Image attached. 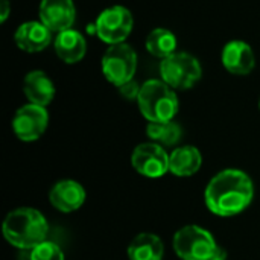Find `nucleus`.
<instances>
[{
	"instance_id": "4be33fe9",
	"label": "nucleus",
	"mask_w": 260,
	"mask_h": 260,
	"mask_svg": "<svg viewBox=\"0 0 260 260\" xmlns=\"http://www.w3.org/2000/svg\"><path fill=\"white\" fill-rule=\"evenodd\" d=\"M8 15H9V2L0 0V20H2V23L6 21Z\"/></svg>"
},
{
	"instance_id": "dca6fc26",
	"label": "nucleus",
	"mask_w": 260,
	"mask_h": 260,
	"mask_svg": "<svg viewBox=\"0 0 260 260\" xmlns=\"http://www.w3.org/2000/svg\"><path fill=\"white\" fill-rule=\"evenodd\" d=\"M55 52L58 58L67 64L79 62L87 52V43L84 35L73 29L59 32L55 38Z\"/></svg>"
},
{
	"instance_id": "39448f33",
	"label": "nucleus",
	"mask_w": 260,
	"mask_h": 260,
	"mask_svg": "<svg viewBox=\"0 0 260 260\" xmlns=\"http://www.w3.org/2000/svg\"><path fill=\"white\" fill-rule=\"evenodd\" d=\"M203 75L200 61L187 52H175L161 59L160 76L174 90L192 88Z\"/></svg>"
},
{
	"instance_id": "f8f14e48",
	"label": "nucleus",
	"mask_w": 260,
	"mask_h": 260,
	"mask_svg": "<svg viewBox=\"0 0 260 260\" xmlns=\"http://www.w3.org/2000/svg\"><path fill=\"white\" fill-rule=\"evenodd\" d=\"M222 64L232 75H248L256 67V56L251 46L245 41L235 40L225 44L222 50Z\"/></svg>"
},
{
	"instance_id": "f3484780",
	"label": "nucleus",
	"mask_w": 260,
	"mask_h": 260,
	"mask_svg": "<svg viewBox=\"0 0 260 260\" xmlns=\"http://www.w3.org/2000/svg\"><path fill=\"white\" fill-rule=\"evenodd\" d=\"M126 254L129 260H163L165 244L154 233H139L129 242Z\"/></svg>"
},
{
	"instance_id": "6ab92c4d",
	"label": "nucleus",
	"mask_w": 260,
	"mask_h": 260,
	"mask_svg": "<svg viewBox=\"0 0 260 260\" xmlns=\"http://www.w3.org/2000/svg\"><path fill=\"white\" fill-rule=\"evenodd\" d=\"M146 50L155 56V58H168L172 53L177 52V38L174 35V32L163 29V27H157L154 30L149 32V35L146 37Z\"/></svg>"
},
{
	"instance_id": "20e7f679",
	"label": "nucleus",
	"mask_w": 260,
	"mask_h": 260,
	"mask_svg": "<svg viewBox=\"0 0 260 260\" xmlns=\"http://www.w3.org/2000/svg\"><path fill=\"white\" fill-rule=\"evenodd\" d=\"M172 247L181 260H210L222 250L213 235L197 224H189L177 230Z\"/></svg>"
},
{
	"instance_id": "9d476101",
	"label": "nucleus",
	"mask_w": 260,
	"mask_h": 260,
	"mask_svg": "<svg viewBox=\"0 0 260 260\" xmlns=\"http://www.w3.org/2000/svg\"><path fill=\"white\" fill-rule=\"evenodd\" d=\"M87 200V192L84 186L75 180H59L56 181L50 192V204L61 213H72L79 210Z\"/></svg>"
},
{
	"instance_id": "2eb2a0df",
	"label": "nucleus",
	"mask_w": 260,
	"mask_h": 260,
	"mask_svg": "<svg viewBox=\"0 0 260 260\" xmlns=\"http://www.w3.org/2000/svg\"><path fill=\"white\" fill-rule=\"evenodd\" d=\"M23 91L29 104L47 107L55 98V85L52 79L41 70H32L24 76Z\"/></svg>"
},
{
	"instance_id": "f03ea898",
	"label": "nucleus",
	"mask_w": 260,
	"mask_h": 260,
	"mask_svg": "<svg viewBox=\"0 0 260 260\" xmlns=\"http://www.w3.org/2000/svg\"><path fill=\"white\" fill-rule=\"evenodd\" d=\"M2 232L9 245L30 251L47 241L49 224L40 210L34 207H18L6 215Z\"/></svg>"
},
{
	"instance_id": "f257e3e1",
	"label": "nucleus",
	"mask_w": 260,
	"mask_h": 260,
	"mask_svg": "<svg viewBox=\"0 0 260 260\" xmlns=\"http://www.w3.org/2000/svg\"><path fill=\"white\" fill-rule=\"evenodd\" d=\"M254 200V183L241 169H224L212 177L204 189L209 212L219 218H232L245 212Z\"/></svg>"
},
{
	"instance_id": "a211bd4d",
	"label": "nucleus",
	"mask_w": 260,
	"mask_h": 260,
	"mask_svg": "<svg viewBox=\"0 0 260 260\" xmlns=\"http://www.w3.org/2000/svg\"><path fill=\"white\" fill-rule=\"evenodd\" d=\"M146 136L149 137L151 142L168 148V146H175L181 137H183V129L175 120L169 122H149L146 126Z\"/></svg>"
},
{
	"instance_id": "ddd939ff",
	"label": "nucleus",
	"mask_w": 260,
	"mask_h": 260,
	"mask_svg": "<svg viewBox=\"0 0 260 260\" xmlns=\"http://www.w3.org/2000/svg\"><path fill=\"white\" fill-rule=\"evenodd\" d=\"M15 44L29 53L44 50L52 41V30L41 21H26L18 26L14 35Z\"/></svg>"
},
{
	"instance_id": "4468645a",
	"label": "nucleus",
	"mask_w": 260,
	"mask_h": 260,
	"mask_svg": "<svg viewBox=\"0 0 260 260\" xmlns=\"http://www.w3.org/2000/svg\"><path fill=\"white\" fill-rule=\"evenodd\" d=\"M203 166V155L197 146L183 145L169 155V172L178 178L193 177Z\"/></svg>"
},
{
	"instance_id": "412c9836",
	"label": "nucleus",
	"mask_w": 260,
	"mask_h": 260,
	"mask_svg": "<svg viewBox=\"0 0 260 260\" xmlns=\"http://www.w3.org/2000/svg\"><path fill=\"white\" fill-rule=\"evenodd\" d=\"M140 88H142V85H139L136 81H129L119 87V93L122 94V98H125L128 101H134V99L137 101V98L140 94Z\"/></svg>"
},
{
	"instance_id": "9b49d317",
	"label": "nucleus",
	"mask_w": 260,
	"mask_h": 260,
	"mask_svg": "<svg viewBox=\"0 0 260 260\" xmlns=\"http://www.w3.org/2000/svg\"><path fill=\"white\" fill-rule=\"evenodd\" d=\"M76 11L72 0H41L40 20L52 32H62L72 29Z\"/></svg>"
},
{
	"instance_id": "423d86ee",
	"label": "nucleus",
	"mask_w": 260,
	"mask_h": 260,
	"mask_svg": "<svg viewBox=\"0 0 260 260\" xmlns=\"http://www.w3.org/2000/svg\"><path fill=\"white\" fill-rule=\"evenodd\" d=\"M137 70V53L126 43L113 44L102 56V73L117 88L133 81Z\"/></svg>"
},
{
	"instance_id": "1a4fd4ad",
	"label": "nucleus",
	"mask_w": 260,
	"mask_h": 260,
	"mask_svg": "<svg viewBox=\"0 0 260 260\" xmlns=\"http://www.w3.org/2000/svg\"><path fill=\"white\" fill-rule=\"evenodd\" d=\"M49 126V113L46 107L26 104L20 107L12 117V131L18 140L37 142Z\"/></svg>"
},
{
	"instance_id": "6e6552de",
	"label": "nucleus",
	"mask_w": 260,
	"mask_h": 260,
	"mask_svg": "<svg viewBox=\"0 0 260 260\" xmlns=\"http://www.w3.org/2000/svg\"><path fill=\"white\" fill-rule=\"evenodd\" d=\"M169 155L166 148L154 142H145L134 148L131 166L145 178H161L169 172Z\"/></svg>"
},
{
	"instance_id": "0eeeda50",
	"label": "nucleus",
	"mask_w": 260,
	"mask_h": 260,
	"mask_svg": "<svg viewBox=\"0 0 260 260\" xmlns=\"http://www.w3.org/2000/svg\"><path fill=\"white\" fill-rule=\"evenodd\" d=\"M96 35L107 44L123 43L133 30L134 18L125 6H111L101 12L96 23Z\"/></svg>"
},
{
	"instance_id": "7ed1b4c3",
	"label": "nucleus",
	"mask_w": 260,
	"mask_h": 260,
	"mask_svg": "<svg viewBox=\"0 0 260 260\" xmlns=\"http://www.w3.org/2000/svg\"><path fill=\"white\" fill-rule=\"evenodd\" d=\"M139 110L148 122H169L174 120L180 102L174 88L161 79L146 81L137 98Z\"/></svg>"
},
{
	"instance_id": "aec40b11",
	"label": "nucleus",
	"mask_w": 260,
	"mask_h": 260,
	"mask_svg": "<svg viewBox=\"0 0 260 260\" xmlns=\"http://www.w3.org/2000/svg\"><path fill=\"white\" fill-rule=\"evenodd\" d=\"M64 251L62 248L52 242V241H44L35 248L30 250L29 260H64Z\"/></svg>"
},
{
	"instance_id": "5701e85b",
	"label": "nucleus",
	"mask_w": 260,
	"mask_h": 260,
	"mask_svg": "<svg viewBox=\"0 0 260 260\" xmlns=\"http://www.w3.org/2000/svg\"><path fill=\"white\" fill-rule=\"evenodd\" d=\"M210 260H227V254H225V251H224V250H221L215 257H212Z\"/></svg>"
},
{
	"instance_id": "b1692460",
	"label": "nucleus",
	"mask_w": 260,
	"mask_h": 260,
	"mask_svg": "<svg viewBox=\"0 0 260 260\" xmlns=\"http://www.w3.org/2000/svg\"><path fill=\"white\" fill-rule=\"evenodd\" d=\"M259 108H260V99H259Z\"/></svg>"
}]
</instances>
